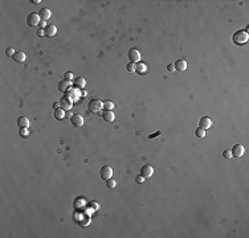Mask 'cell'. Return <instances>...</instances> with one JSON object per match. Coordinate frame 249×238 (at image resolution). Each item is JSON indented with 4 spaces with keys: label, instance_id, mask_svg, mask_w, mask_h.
<instances>
[{
    "label": "cell",
    "instance_id": "6da1fadb",
    "mask_svg": "<svg viewBox=\"0 0 249 238\" xmlns=\"http://www.w3.org/2000/svg\"><path fill=\"white\" fill-rule=\"evenodd\" d=\"M233 42L236 45H244V44L248 42V38H249V34L247 30H237L236 33L233 34Z\"/></svg>",
    "mask_w": 249,
    "mask_h": 238
},
{
    "label": "cell",
    "instance_id": "7a4b0ae2",
    "mask_svg": "<svg viewBox=\"0 0 249 238\" xmlns=\"http://www.w3.org/2000/svg\"><path fill=\"white\" fill-rule=\"evenodd\" d=\"M102 109H104V102L100 99H92L88 105V110L90 113H98Z\"/></svg>",
    "mask_w": 249,
    "mask_h": 238
},
{
    "label": "cell",
    "instance_id": "3957f363",
    "mask_svg": "<svg viewBox=\"0 0 249 238\" xmlns=\"http://www.w3.org/2000/svg\"><path fill=\"white\" fill-rule=\"evenodd\" d=\"M127 56H129L130 62H133V64H138L141 61V52L138 49H135V48H131V49L129 50Z\"/></svg>",
    "mask_w": 249,
    "mask_h": 238
},
{
    "label": "cell",
    "instance_id": "277c9868",
    "mask_svg": "<svg viewBox=\"0 0 249 238\" xmlns=\"http://www.w3.org/2000/svg\"><path fill=\"white\" fill-rule=\"evenodd\" d=\"M100 176L102 180H109L113 177V168L110 165H104L100 171Z\"/></svg>",
    "mask_w": 249,
    "mask_h": 238
},
{
    "label": "cell",
    "instance_id": "5b68a950",
    "mask_svg": "<svg viewBox=\"0 0 249 238\" xmlns=\"http://www.w3.org/2000/svg\"><path fill=\"white\" fill-rule=\"evenodd\" d=\"M40 21H41V19H40V15L39 13H31V15L27 17V24L31 25V26H36L40 24Z\"/></svg>",
    "mask_w": 249,
    "mask_h": 238
},
{
    "label": "cell",
    "instance_id": "8992f818",
    "mask_svg": "<svg viewBox=\"0 0 249 238\" xmlns=\"http://www.w3.org/2000/svg\"><path fill=\"white\" fill-rule=\"evenodd\" d=\"M212 125H213V121H212V118H210V117H203L202 119H200V122H199V127H202L203 130H210L211 127H212Z\"/></svg>",
    "mask_w": 249,
    "mask_h": 238
},
{
    "label": "cell",
    "instance_id": "52a82bcc",
    "mask_svg": "<svg viewBox=\"0 0 249 238\" xmlns=\"http://www.w3.org/2000/svg\"><path fill=\"white\" fill-rule=\"evenodd\" d=\"M70 122H72V125L76 126V127H82L85 121H84V117L81 114H73L72 117H70Z\"/></svg>",
    "mask_w": 249,
    "mask_h": 238
},
{
    "label": "cell",
    "instance_id": "ba28073f",
    "mask_svg": "<svg viewBox=\"0 0 249 238\" xmlns=\"http://www.w3.org/2000/svg\"><path fill=\"white\" fill-rule=\"evenodd\" d=\"M231 151H232L233 157H241L244 155V152H245V148H244L243 144H235Z\"/></svg>",
    "mask_w": 249,
    "mask_h": 238
},
{
    "label": "cell",
    "instance_id": "9c48e42d",
    "mask_svg": "<svg viewBox=\"0 0 249 238\" xmlns=\"http://www.w3.org/2000/svg\"><path fill=\"white\" fill-rule=\"evenodd\" d=\"M72 106H73V101L69 99L68 97H62V98L60 99V109L68 111V110L72 109Z\"/></svg>",
    "mask_w": 249,
    "mask_h": 238
},
{
    "label": "cell",
    "instance_id": "30bf717a",
    "mask_svg": "<svg viewBox=\"0 0 249 238\" xmlns=\"http://www.w3.org/2000/svg\"><path fill=\"white\" fill-rule=\"evenodd\" d=\"M153 173H154V168L150 164H146V165H143L141 168V176H143L145 180L146 179H150L151 176H153Z\"/></svg>",
    "mask_w": 249,
    "mask_h": 238
},
{
    "label": "cell",
    "instance_id": "8fae6325",
    "mask_svg": "<svg viewBox=\"0 0 249 238\" xmlns=\"http://www.w3.org/2000/svg\"><path fill=\"white\" fill-rule=\"evenodd\" d=\"M102 119H104L105 122H113L115 119V114L112 111V110H105V111L102 113Z\"/></svg>",
    "mask_w": 249,
    "mask_h": 238
},
{
    "label": "cell",
    "instance_id": "7c38bea8",
    "mask_svg": "<svg viewBox=\"0 0 249 238\" xmlns=\"http://www.w3.org/2000/svg\"><path fill=\"white\" fill-rule=\"evenodd\" d=\"M70 87H72V81H66V79H62V81L59 83V90L62 91V93L68 91Z\"/></svg>",
    "mask_w": 249,
    "mask_h": 238
},
{
    "label": "cell",
    "instance_id": "4fadbf2b",
    "mask_svg": "<svg viewBox=\"0 0 249 238\" xmlns=\"http://www.w3.org/2000/svg\"><path fill=\"white\" fill-rule=\"evenodd\" d=\"M44 32H45V36H47V37H53V36H55V34L57 33V28H56V25L49 24L45 29H44Z\"/></svg>",
    "mask_w": 249,
    "mask_h": 238
},
{
    "label": "cell",
    "instance_id": "5bb4252c",
    "mask_svg": "<svg viewBox=\"0 0 249 238\" xmlns=\"http://www.w3.org/2000/svg\"><path fill=\"white\" fill-rule=\"evenodd\" d=\"M39 15H40V19L44 20V21H47L48 19H51L52 12H51V10H48V8H43V10H40Z\"/></svg>",
    "mask_w": 249,
    "mask_h": 238
},
{
    "label": "cell",
    "instance_id": "9a60e30c",
    "mask_svg": "<svg viewBox=\"0 0 249 238\" xmlns=\"http://www.w3.org/2000/svg\"><path fill=\"white\" fill-rule=\"evenodd\" d=\"M174 65H175V69L179 70V72H184V70L187 69V66H188L186 60H178Z\"/></svg>",
    "mask_w": 249,
    "mask_h": 238
},
{
    "label": "cell",
    "instance_id": "2e32d148",
    "mask_svg": "<svg viewBox=\"0 0 249 238\" xmlns=\"http://www.w3.org/2000/svg\"><path fill=\"white\" fill-rule=\"evenodd\" d=\"M13 61H16V62H24L25 61V58H27V56H25V53L24 52H16L15 54H13Z\"/></svg>",
    "mask_w": 249,
    "mask_h": 238
},
{
    "label": "cell",
    "instance_id": "e0dca14e",
    "mask_svg": "<svg viewBox=\"0 0 249 238\" xmlns=\"http://www.w3.org/2000/svg\"><path fill=\"white\" fill-rule=\"evenodd\" d=\"M85 85H86V79L84 78V77H78V78H76L74 79V86L77 87V89H84L85 87Z\"/></svg>",
    "mask_w": 249,
    "mask_h": 238
},
{
    "label": "cell",
    "instance_id": "ac0fdd59",
    "mask_svg": "<svg viewBox=\"0 0 249 238\" xmlns=\"http://www.w3.org/2000/svg\"><path fill=\"white\" fill-rule=\"evenodd\" d=\"M135 72H137L138 74H145L146 72H147V65L143 64V62L135 64Z\"/></svg>",
    "mask_w": 249,
    "mask_h": 238
},
{
    "label": "cell",
    "instance_id": "d6986e66",
    "mask_svg": "<svg viewBox=\"0 0 249 238\" xmlns=\"http://www.w3.org/2000/svg\"><path fill=\"white\" fill-rule=\"evenodd\" d=\"M17 126L19 127H27V129H28L29 127V119L27 117H20L19 119H17Z\"/></svg>",
    "mask_w": 249,
    "mask_h": 238
},
{
    "label": "cell",
    "instance_id": "ffe728a7",
    "mask_svg": "<svg viewBox=\"0 0 249 238\" xmlns=\"http://www.w3.org/2000/svg\"><path fill=\"white\" fill-rule=\"evenodd\" d=\"M55 118L57 119V121H61V119H64V118H65V110H62V109H56V111H55Z\"/></svg>",
    "mask_w": 249,
    "mask_h": 238
},
{
    "label": "cell",
    "instance_id": "44dd1931",
    "mask_svg": "<svg viewBox=\"0 0 249 238\" xmlns=\"http://www.w3.org/2000/svg\"><path fill=\"white\" fill-rule=\"evenodd\" d=\"M195 135H196L198 138L202 139V138H204V136H206V130H203L202 127H198V129L195 130Z\"/></svg>",
    "mask_w": 249,
    "mask_h": 238
},
{
    "label": "cell",
    "instance_id": "7402d4cb",
    "mask_svg": "<svg viewBox=\"0 0 249 238\" xmlns=\"http://www.w3.org/2000/svg\"><path fill=\"white\" fill-rule=\"evenodd\" d=\"M104 109H106V110L114 109V102H112V101H109V99L104 101Z\"/></svg>",
    "mask_w": 249,
    "mask_h": 238
},
{
    "label": "cell",
    "instance_id": "603a6c76",
    "mask_svg": "<svg viewBox=\"0 0 249 238\" xmlns=\"http://www.w3.org/2000/svg\"><path fill=\"white\" fill-rule=\"evenodd\" d=\"M19 132H20L21 138H27V136L29 135V130L27 129V127H21V130H19Z\"/></svg>",
    "mask_w": 249,
    "mask_h": 238
},
{
    "label": "cell",
    "instance_id": "cb8c5ba5",
    "mask_svg": "<svg viewBox=\"0 0 249 238\" xmlns=\"http://www.w3.org/2000/svg\"><path fill=\"white\" fill-rule=\"evenodd\" d=\"M64 79H66V81H73L74 79V74L72 72H68L64 74Z\"/></svg>",
    "mask_w": 249,
    "mask_h": 238
},
{
    "label": "cell",
    "instance_id": "d4e9b609",
    "mask_svg": "<svg viewBox=\"0 0 249 238\" xmlns=\"http://www.w3.org/2000/svg\"><path fill=\"white\" fill-rule=\"evenodd\" d=\"M106 185H108V188H114L117 185V181L113 179H109V180H106Z\"/></svg>",
    "mask_w": 249,
    "mask_h": 238
},
{
    "label": "cell",
    "instance_id": "484cf974",
    "mask_svg": "<svg viewBox=\"0 0 249 238\" xmlns=\"http://www.w3.org/2000/svg\"><path fill=\"white\" fill-rule=\"evenodd\" d=\"M223 156L225 157V159H232L233 156H232V151L231 149H225V151L223 152Z\"/></svg>",
    "mask_w": 249,
    "mask_h": 238
},
{
    "label": "cell",
    "instance_id": "4316f807",
    "mask_svg": "<svg viewBox=\"0 0 249 238\" xmlns=\"http://www.w3.org/2000/svg\"><path fill=\"white\" fill-rule=\"evenodd\" d=\"M126 69H127V72H135V64H133V62L127 64Z\"/></svg>",
    "mask_w": 249,
    "mask_h": 238
},
{
    "label": "cell",
    "instance_id": "83f0119b",
    "mask_svg": "<svg viewBox=\"0 0 249 238\" xmlns=\"http://www.w3.org/2000/svg\"><path fill=\"white\" fill-rule=\"evenodd\" d=\"M15 49L13 48H7V50H6V54L7 56H11V57H13V54H15Z\"/></svg>",
    "mask_w": 249,
    "mask_h": 238
},
{
    "label": "cell",
    "instance_id": "f1b7e54d",
    "mask_svg": "<svg viewBox=\"0 0 249 238\" xmlns=\"http://www.w3.org/2000/svg\"><path fill=\"white\" fill-rule=\"evenodd\" d=\"M145 181V177H143V176H137V177H135V183H138V184H142V183H143Z\"/></svg>",
    "mask_w": 249,
    "mask_h": 238
},
{
    "label": "cell",
    "instance_id": "f546056e",
    "mask_svg": "<svg viewBox=\"0 0 249 238\" xmlns=\"http://www.w3.org/2000/svg\"><path fill=\"white\" fill-rule=\"evenodd\" d=\"M167 70H168V72H175V70H176L175 69V65L174 64H170V65L167 66Z\"/></svg>",
    "mask_w": 249,
    "mask_h": 238
},
{
    "label": "cell",
    "instance_id": "4dcf8cb0",
    "mask_svg": "<svg viewBox=\"0 0 249 238\" xmlns=\"http://www.w3.org/2000/svg\"><path fill=\"white\" fill-rule=\"evenodd\" d=\"M161 135V131H157V132H154V134H151L150 136H149V139H153V138H157V136H159Z\"/></svg>",
    "mask_w": 249,
    "mask_h": 238
},
{
    "label": "cell",
    "instance_id": "1f68e13d",
    "mask_svg": "<svg viewBox=\"0 0 249 238\" xmlns=\"http://www.w3.org/2000/svg\"><path fill=\"white\" fill-rule=\"evenodd\" d=\"M39 25H40V28H41V29H45L47 26H48V25H47V23H45V21H44V20L40 21V24H39Z\"/></svg>",
    "mask_w": 249,
    "mask_h": 238
},
{
    "label": "cell",
    "instance_id": "d6a6232c",
    "mask_svg": "<svg viewBox=\"0 0 249 238\" xmlns=\"http://www.w3.org/2000/svg\"><path fill=\"white\" fill-rule=\"evenodd\" d=\"M37 36H45V32H44V29H41V28L37 29Z\"/></svg>",
    "mask_w": 249,
    "mask_h": 238
},
{
    "label": "cell",
    "instance_id": "836d02e7",
    "mask_svg": "<svg viewBox=\"0 0 249 238\" xmlns=\"http://www.w3.org/2000/svg\"><path fill=\"white\" fill-rule=\"evenodd\" d=\"M53 107H55V109H60V102H55V103H53Z\"/></svg>",
    "mask_w": 249,
    "mask_h": 238
},
{
    "label": "cell",
    "instance_id": "e575fe53",
    "mask_svg": "<svg viewBox=\"0 0 249 238\" xmlns=\"http://www.w3.org/2000/svg\"><path fill=\"white\" fill-rule=\"evenodd\" d=\"M33 4H40V3H41V2H40V0H33V2H32Z\"/></svg>",
    "mask_w": 249,
    "mask_h": 238
}]
</instances>
